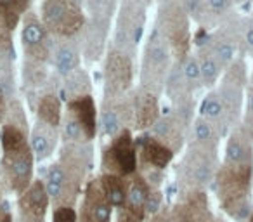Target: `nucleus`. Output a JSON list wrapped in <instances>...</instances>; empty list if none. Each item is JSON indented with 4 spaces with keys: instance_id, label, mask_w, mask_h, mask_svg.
Here are the masks:
<instances>
[{
    "instance_id": "nucleus-32",
    "label": "nucleus",
    "mask_w": 253,
    "mask_h": 222,
    "mask_svg": "<svg viewBox=\"0 0 253 222\" xmlns=\"http://www.w3.org/2000/svg\"><path fill=\"white\" fill-rule=\"evenodd\" d=\"M162 201H163V194L160 189H153L151 194H149L148 198V203H146V215H155L158 214L160 210H162Z\"/></svg>"
},
{
    "instance_id": "nucleus-37",
    "label": "nucleus",
    "mask_w": 253,
    "mask_h": 222,
    "mask_svg": "<svg viewBox=\"0 0 253 222\" xmlns=\"http://www.w3.org/2000/svg\"><path fill=\"white\" fill-rule=\"evenodd\" d=\"M5 118H7V102H5L4 92L0 90V125L4 124Z\"/></svg>"
},
{
    "instance_id": "nucleus-3",
    "label": "nucleus",
    "mask_w": 253,
    "mask_h": 222,
    "mask_svg": "<svg viewBox=\"0 0 253 222\" xmlns=\"http://www.w3.org/2000/svg\"><path fill=\"white\" fill-rule=\"evenodd\" d=\"M85 16L75 0H43L42 25L49 33L71 39L82 30Z\"/></svg>"
},
{
    "instance_id": "nucleus-34",
    "label": "nucleus",
    "mask_w": 253,
    "mask_h": 222,
    "mask_svg": "<svg viewBox=\"0 0 253 222\" xmlns=\"http://www.w3.org/2000/svg\"><path fill=\"white\" fill-rule=\"evenodd\" d=\"M149 222H175V219H173L172 212L167 210V208H162L158 214H155V215L149 217Z\"/></svg>"
},
{
    "instance_id": "nucleus-10",
    "label": "nucleus",
    "mask_w": 253,
    "mask_h": 222,
    "mask_svg": "<svg viewBox=\"0 0 253 222\" xmlns=\"http://www.w3.org/2000/svg\"><path fill=\"white\" fill-rule=\"evenodd\" d=\"M113 207L109 203L106 191L102 187L101 177L88 180L82 201L80 222H111Z\"/></svg>"
},
{
    "instance_id": "nucleus-2",
    "label": "nucleus",
    "mask_w": 253,
    "mask_h": 222,
    "mask_svg": "<svg viewBox=\"0 0 253 222\" xmlns=\"http://www.w3.org/2000/svg\"><path fill=\"white\" fill-rule=\"evenodd\" d=\"M170 45L167 40L160 35L158 30H153L144 47V57H142L141 68V87L155 92L156 95L167 84L170 75Z\"/></svg>"
},
{
    "instance_id": "nucleus-36",
    "label": "nucleus",
    "mask_w": 253,
    "mask_h": 222,
    "mask_svg": "<svg viewBox=\"0 0 253 222\" xmlns=\"http://www.w3.org/2000/svg\"><path fill=\"white\" fill-rule=\"evenodd\" d=\"M0 222H14L12 214H11V208H9L7 203L0 205Z\"/></svg>"
},
{
    "instance_id": "nucleus-38",
    "label": "nucleus",
    "mask_w": 253,
    "mask_h": 222,
    "mask_svg": "<svg viewBox=\"0 0 253 222\" xmlns=\"http://www.w3.org/2000/svg\"><path fill=\"white\" fill-rule=\"evenodd\" d=\"M7 54H2L0 52V80H4L5 77H9L7 75Z\"/></svg>"
},
{
    "instance_id": "nucleus-25",
    "label": "nucleus",
    "mask_w": 253,
    "mask_h": 222,
    "mask_svg": "<svg viewBox=\"0 0 253 222\" xmlns=\"http://www.w3.org/2000/svg\"><path fill=\"white\" fill-rule=\"evenodd\" d=\"M102 187L106 191L109 203L113 208H125L126 203V191H128V177H120V176H109V174H102L101 176Z\"/></svg>"
},
{
    "instance_id": "nucleus-16",
    "label": "nucleus",
    "mask_w": 253,
    "mask_h": 222,
    "mask_svg": "<svg viewBox=\"0 0 253 222\" xmlns=\"http://www.w3.org/2000/svg\"><path fill=\"white\" fill-rule=\"evenodd\" d=\"M158 120V95L148 89H139L134 94V125L139 131L151 129Z\"/></svg>"
},
{
    "instance_id": "nucleus-27",
    "label": "nucleus",
    "mask_w": 253,
    "mask_h": 222,
    "mask_svg": "<svg viewBox=\"0 0 253 222\" xmlns=\"http://www.w3.org/2000/svg\"><path fill=\"white\" fill-rule=\"evenodd\" d=\"M198 61H200V70H201V78H203V85L211 87V85L218 80V75H220V71H222L220 63L215 59V56L211 54V50L210 52H208V50L200 52Z\"/></svg>"
},
{
    "instance_id": "nucleus-12",
    "label": "nucleus",
    "mask_w": 253,
    "mask_h": 222,
    "mask_svg": "<svg viewBox=\"0 0 253 222\" xmlns=\"http://www.w3.org/2000/svg\"><path fill=\"white\" fill-rule=\"evenodd\" d=\"M21 44L25 56L32 63H45L49 57V39H47V30L42 21L37 19L30 12V16L23 23L21 30Z\"/></svg>"
},
{
    "instance_id": "nucleus-6",
    "label": "nucleus",
    "mask_w": 253,
    "mask_h": 222,
    "mask_svg": "<svg viewBox=\"0 0 253 222\" xmlns=\"http://www.w3.org/2000/svg\"><path fill=\"white\" fill-rule=\"evenodd\" d=\"M33 156L32 148L12 149V151H2V160H0V170L4 180L7 182V187L14 191L16 194H23L33 182Z\"/></svg>"
},
{
    "instance_id": "nucleus-39",
    "label": "nucleus",
    "mask_w": 253,
    "mask_h": 222,
    "mask_svg": "<svg viewBox=\"0 0 253 222\" xmlns=\"http://www.w3.org/2000/svg\"><path fill=\"white\" fill-rule=\"evenodd\" d=\"M245 42L250 49H253V26H248L245 32Z\"/></svg>"
},
{
    "instance_id": "nucleus-23",
    "label": "nucleus",
    "mask_w": 253,
    "mask_h": 222,
    "mask_svg": "<svg viewBox=\"0 0 253 222\" xmlns=\"http://www.w3.org/2000/svg\"><path fill=\"white\" fill-rule=\"evenodd\" d=\"M200 117L208 120L210 124H213L218 131H220V125H225V122L231 120L227 111H225V106H224V102H222L218 92H210V94L203 99V102H201V106H200ZM220 134H222V131H220Z\"/></svg>"
},
{
    "instance_id": "nucleus-1",
    "label": "nucleus",
    "mask_w": 253,
    "mask_h": 222,
    "mask_svg": "<svg viewBox=\"0 0 253 222\" xmlns=\"http://www.w3.org/2000/svg\"><path fill=\"white\" fill-rule=\"evenodd\" d=\"M250 180H252V165H224V169L217 176L218 200L222 208L236 221H245L253 214L252 200H250Z\"/></svg>"
},
{
    "instance_id": "nucleus-33",
    "label": "nucleus",
    "mask_w": 253,
    "mask_h": 222,
    "mask_svg": "<svg viewBox=\"0 0 253 222\" xmlns=\"http://www.w3.org/2000/svg\"><path fill=\"white\" fill-rule=\"evenodd\" d=\"M205 7L211 14H224L231 7V0H205Z\"/></svg>"
},
{
    "instance_id": "nucleus-19",
    "label": "nucleus",
    "mask_w": 253,
    "mask_h": 222,
    "mask_svg": "<svg viewBox=\"0 0 253 222\" xmlns=\"http://www.w3.org/2000/svg\"><path fill=\"white\" fill-rule=\"evenodd\" d=\"M57 144V129L50 127V125L43 124V122H37L35 127L30 135V148L33 151L37 162H43L54 153Z\"/></svg>"
},
{
    "instance_id": "nucleus-4",
    "label": "nucleus",
    "mask_w": 253,
    "mask_h": 222,
    "mask_svg": "<svg viewBox=\"0 0 253 222\" xmlns=\"http://www.w3.org/2000/svg\"><path fill=\"white\" fill-rule=\"evenodd\" d=\"M102 174L120 177H130L137 172V146L128 129L122 131L104 148L101 158Z\"/></svg>"
},
{
    "instance_id": "nucleus-18",
    "label": "nucleus",
    "mask_w": 253,
    "mask_h": 222,
    "mask_svg": "<svg viewBox=\"0 0 253 222\" xmlns=\"http://www.w3.org/2000/svg\"><path fill=\"white\" fill-rule=\"evenodd\" d=\"M66 111H70L77 118V122L82 125L84 132L87 134L88 141H92L95 137V134H97V109H95L94 97L90 94H87L70 99Z\"/></svg>"
},
{
    "instance_id": "nucleus-31",
    "label": "nucleus",
    "mask_w": 253,
    "mask_h": 222,
    "mask_svg": "<svg viewBox=\"0 0 253 222\" xmlns=\"http://www.w3.org/2000/svg\"><path fill=\"white\" fill-rule=\"evenodd\" d=\"M52 222H78L77 212L73 207H68V205L56 207L52 212Z\"/></svg>"
},
{
    "instance_id": "nucleus-30",
    "label": "nucleus",
    "mask_w": 253,
    "mask_h": 222,
    "mask_svg": "<svg viewBox=\"0 0 253 222\" xmlns=\"http://www.w3.org/2000/svg\"><path fill=\"white\" fill-rule=\"evenodd\" d=\"M211 54L215 56V59L220 63V66H227L234 61L236 56V45L229 40H218L211 49Z\"/></svg>"
},
{
    "instance_id": "nucleus-28",
    "label": "nucleus",
    "mask_w": 253,
    "mask_h": 222,
    "mask_svg": "<svg viewBox=\"0 0 253 222\" xmlns=\"http://www.w3.org/2000/svg\"><path fill=\"white\" fill-rule=\"evenodd\" d=\"M66 92H68V101L75 97H80V95L90 94V80H88L87 73L84 70H75L73 73H70L66 77Z\"/></svg>"
},
{
    "instance_id": "nucleus-7",
    "label": "nucleus",
    "mask_w": 253,
    "mask_h": 222,
    "mask_svg": "<svg viewBox=\"0 0 253 222\" xmlns=\"http://www.w3.org/2000/svg\"><path fill=\"white\" fill-rule=\"evenodd\" d=\"M134 80L132 56L118 49H111L106 57L104 66V90L106 99L122 97L130 89Z\"/></svg>"
},
{
    "instance_id": "nucleus-17",
    "label": "nucleus",
    "mask_w": 253,
    "mask_h": 222,
    "mask_svg": "<svg viewBox=\"0 0 253 222\" xmlns=\"http://www.w3.org/2000/svg\"><path fill=\"white\" fill-rule=\"evenodd\" d=\"M224 163L229 167L252 165V134L246 129H236L225 144Z\"/></svg>"
},
{
    "instance_id": "nucleus-29",
    "label": "nucleus",
    "mask_w": 253,
    "mask_h": 222,
    "mask_svg": "<svg viewBox=\"0 0 253 222\" xmlns=\"http://www.w3.org/2000/svg\"><path fill=\"white\" fill-rule=\"evenodd\" d=\"M180 70H182V77H184V80H186L189 90H194V89L203 84L200 61H198L196 56H187L186 59L180 63Z\"/></svg>"
},
{
    "instance_id": "nucleus-21",
    "label": "nucleus",
    "mask_w": 253,
    "mask_h": 222,
    "mask_svg": "<svg viewBox=\"0 0 253 222\" xmlns=\"http://www.w3.org/2000/svg\"><path fill=\"white\" fill-rule=\"evenodd\" d=\"M218 137H220V131H218L213 124H210V122L205 120V118H201V117L194 120L193 141H191V146H193V148L215 153Z\"/></svg>"
},
{
    "instance_id": "nucleus-14",
    "label": "nucleus",
    "mask_w": 253,
    "mask_h": 222,
    "mask_svg": "<svg viewBox=\"0 0 253 222\" xmlns=\"http://www.w3.org/2000/svg\"><path fill=\"white\" fill-rule=\"evenodd\" d=\"M182 194V200L172 212L175 222H213L205 191H191Z\"/></svg>"
},
{
    "instance_id": "nucleus-20",
    "label": "nucleus",
    "mask_w": 253,
    "mask_h": 222,
    "mask_svg": "<svg viewBox=\"0 0 253 222\" xmlns=\"http://www.w3.org/2000/svg\"><path fill=\"white\" fill-rule=\"evenodd\" d=\"M151 191L153 189L148 184V180L139 172H135L134 176L128 177V191H126L125 208L130 212V214L144 219L146 203H148V198H149V194H151Z\"/></svg>"
},
{
    "instance_id": "nucleus-8",
    "label": "nucleus",
    "mask_w": 253,
    "mask_h": 222,
    "mask_svg": "<svg viewBox=\"0 0 253 222\" xmlns=\"http://www.w3.org/2000/svg\"><path fill=\"white\" fill-rule=\"evenodd\" d=\"M184 14L186 12L182 7L175 4H167L165 9L160 11L158 26H156L160 35L170 45V50L179 57V63H182L187 57L184 56L187 49V25Z\"/></svg>"
},
{
    "instance_id": "nucleus-22",
    "label": "nucleus",
    "mask_w": 253,
    "mask_h": 222,
    "mask_svg": "<svg viewBox=\"0 0 253 222\" xmlns=\"http://www.w3.org/2000/svg\"><path fill=\"white\" fill-rule=\"evenodd\" d=\"M78 64H80V50H78V45L73 40L66 39L54 50V66H56L57 73L63 75V77H68L75 70H78Z\"/></svg>"
},
{
    "instance_id": "nucleus-40",
    "label": "nucleus",
    "mask_w": 253,
    "mask_h": 222,
    "mask_svg": "<svg viewBox=\"0 0 253 222\" xmlns=\"http://www.w3.org/2000/svg\"><path fill=\"white\" fill-rule=\"evenodd\" d=\"M248 115L253 117V89L248 92Z\"/></svg>"
},
{
    "instance_id": "nucleus-9",
    "label": "nucleus",
    "mask_w": 253,
    "mask_h": 222,
    "mask_svg": "<svg viewBox=\"0 0 253 222\" xmlns=\"http://www.w3.org/2000/svg\"><path fill=\"white\" fill-rule=\"evenodd\" d=\"M142 28H144V7L139 4H126L120 14L115 49L132 56V50L141 40Z\"/></svg>"
},
{
    "instance_id": "nucleus-13",
    "label": "nucleus",
    "mask_w": 253,
    "mask_h": 222,
    "mask_svg": "<svg viewBox=\"0 0 253 222\" xmlns=\"http://www.w3.org/2000/svg\"><path fill=\"white\" fill-rule=\"evenodd\" d=\"M135 146H137V167H141L142 170H165L173 160L172 149L151 134L139 137Z\"/></svg>"
},
{
    "instance_id": "nucleus-15",
    "label": "nucleus",
    "mask_w": 253,
    "mask_h": 222,
    "mask_svg": "<svg viewBox=\"0 0 253 222\" xmlns=\"http://www.w3.org/2000/svg\"><path fill=\"white\" fill-rule=\"evenodd\" d=\"M186 125H187V118L180 117L179 113L173 111V113L156 120V124L151 127V135L158 139L160 142H163L165 146H169L175 153L182 146Z\"/></svg>"
},
{
    "instance_id": "nucleus-41",
    "label": "nucleus",
    "mask_w": 253,
    "mask_h": 222,
    "mask_svg": "<svg viewBox=\"0 0 253 222\" xmlns=\"http://www.w3.org/2000/svg\"><path fill=\"white\" fill-rule=\"evenodd\" d=\"M250 222H253V214H252V217H250Z\"/></svg>"
},
{
    "instance_id": "nucleus-5",
    "label": "nucleus",
    "mask_w": 253,
    "mask_h": 222,
    "mask_svg": "<svg viewBox=\"0 0 253 222\" xmlns=\"http://www.w3.org/2000/svg\"><path fill=\"white\" fill-rule=\"evenodd\" d=\"M215 177V153L191 146L179 167V180L182 193L203 191Z\"/></svg>"
},
{
    "instance_id": "nucleus-24",
    "label": "nucleus",
    "mask_w": 253,
    "mask_h": 222,
    "mask_svg": "<svg viewBox=\"0 0 253 222\" xmlns=\"http://www.w3.org/2000/svg\"><path fill=\"white\" fill-rule=\"evenodd\" d=\"M37 117L40 122L50 125V127L57 129L63 122V108H61V101L54 92L43 94L37 106Z\"/></svg>"
},
{
    "instance_id": "nucleus-26",
    "label": "nucleus",
    "mask_w": 253,
    "mask_h": 222,
    "mask_svg": "<svg viewBox=\"0 0 253 222\" xmlns=\"http://www.w3.org/2000/svg\"><path fill=\"white\" fill-rule=\"evenodd\" d=\"M30 5V0H0V12L4 16L5 25L11 32L18 26L21 16L26 12Z\"/></svg>"
},
{
    "instance_id": "nucleus-11",
    "label": "nucleus",
    "mask_w": 253,
    "mask_h": 222,
    "mask_svg": "<svg viewBox=\"0 0 253 222\" xmlns=\"http://www.w3.org/2000/svg\"><path fill=\"white\" fill-rule=\"evenodd\" d=\"M49 201L45 182L33 180L28 189L18 198V222H45Z\"/></svg>"
},
{
    "instance_id": "nucleus-35",
    "label": "nucleus",
    "mask_w": 253,
    "mask_h": 222,
    "mask_svg": "<svg viewBox=\"0 0 253 222\" xmlns=\"http://www.w3.org/2000/svg\"><path fill=\"white\" fill-rule=\"evenodd\" d=\"M144 219L137 217V215L130 214V212L126 210V208H120L118 215H116V222H142Z\"/></svg>"
}]
</instances>
